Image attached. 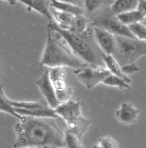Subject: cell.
<instances>
[{"mask_svg":"<svg viewBox=\"0 0 146 148\" xmlns=\"http://www.w3.org/2000/svg\"><path fill=\"white\" fill-rule=\"evenodd\" d=\"M61 118H39L23 116L16 125L17 138L14 148L66 147V125Z\"/></svg>","mask_w":146,"mask_h":148,"instance_id":"obj_1","label":"cell"},{"mask_svg":"<svg viewBox=\"0 0 146 148\" xmlns=\"http://www.w3.org/2000/svg\"><path fill=\"white\" fill-rule=\"evenodd\" d=\"M48 27L57 33L67 44L74 54L85 63L96 66L106 68L104 62L105 54L101 50L95 39L93 29L89 25L83 33H75L61 28L58 24L50 21Z\"/></svg>","mask_w":146,"mask_h":148,"instance_id":"obj_2","label":"cell"},{"mask_svg":"<svg viewBox=\"0 0 146 148\" xmlns=\"http://www.w3.org/2000/svg\"><path fill=\"white\" fill-rule=\"evenodd\" d=\"M85 62L74 54L67 44L54 37L53 32L48 27V38L40 64L51 68L70 67L75 69Z\"/></svg>","mask_w":146,"mask_h":148,"instance_id":"obj_3","label":"cell"},{"mask_svg":"<svg viewBox=\"0 0 146 148\" xmlns=\"http://www.w3.org/2000/svg\"><path fill=\"white\" fill-rule=\"evenodd\" d=\"M115 36L116 48L113 54L122 67L135 63L142 56L146 54V41L137 38Z\"/></svg>","mask_w":146,"mask_h":148,"instance_id":"obj_4","label":"cell"},{"mask_svg":"<svg viewBox=\"0 0 146 148\" xmlns=\"http://www.w3.org/2000/svg\"><path fill=\"white\" fill-rule=\"evenodd\" d=\"M74 73L77 79L89 89L96 87L111 74L107 68L96 66L86 63L81 68L75 69Z\"/></svg>","mask_w":146,"mask_h":148,"instance_id":"obj_5","label":"cell"},{"mask_svg":"<svg viewBox=\"0 0 146 148\" xmlns=\"http://www.w3.org/2000/svg\"><path fill=\"white\" fill-rule=\"evenodd\" d=\"M91 26L104 29L114 35L136 38L127 25H124L118 18L117 15L110 13L101 14L93 19Z\"/></svg>","mask_w":146,"mask_h":148,"instance_id":"obj_6","label":"cell"},{"mask_svg":"<svg viewBox=\"0 0 146 148\" xmlns=\"http://www.w3.org/2000/svg\"><path fill=\"white\" fill-rule=\"evenodd\" d=\"M49 73V69H46L42 77L36 81V84L49 106L55 109L62 102L57 98L54 87L50 78Z\"/></svg>","mask_w":146,"mask_h":148,"instance_id":"obj_7","label":"cell"},{"mask_svg":"<svg viewBox=\"0 0 146 148\" xmlns=\"http://www.w3.org/2000/svg\"><path fill=\"white\" fill-rule=\"evenodd\" d=\"M93 29L95 39L100 48L105 54L113 55L116 48L115 36L97 26H93Z\"/></svg>","mask_w":146,"mask_h":148,"instance_id":"obj_8","label":"cell"},{"mask_svg":"<svg viewBox=\"0 0 146 148\" xmlns=\"http://www.w3.org/2000/svg\"><path fill=\"white\" fill-rule=\"evenodd\" d=\"M82 106L81 102L69 99L59 104L55 110L56 113L67 123L82 116Z\"/></svg>","mask_w":146,"mask_h":148,"instance_id":"obj_9","label":"cell"},{"mask_svg":"<svg viewBox=\"0 0 146 148\" xmlns=\"http://www.w3.org/2000/svg\"><path fill=\"white\" fill-rule=\"evenodd\" d=\"M140 113L139 109L129 102H123L115 112L117 119L123 123L131 124L136 123Z\"/></svg>","mask_w":146,"mask_h":148,"instance_id":"obj_10","label":"cell"},{"mask_svg":"<svg viewBox=\"0 0 146 148\" xmlns=\"http://www.w3.org/2000/svg\"><path fill=\"white\" fill-rule=\"evenodd\" d=\"M14 110L16 113L21 116H28L34 117L39 118H59V117L57 113L54 109L50 106L46 108L33 109H26L23 108H14Z\"/></svg>","mask_w":146,"mask_h":148,"instance_id":"obj_11","label":"cell"},{"mask_svg":"<svg viewBox=\"0 0 146 148\" xmlns=\"http://www.w3.org/2000/svg\"><path fill=\"white\" fill-rule=\"evenodd\" d=\"M65 123L66 124V128L68 130L83 138L84 134L89 128L91 121L85 118L82 115L75 119Z\"/></svg>","mask_w":146,"mask_h":148,"instance_id":"obj_12","label":"cell"},{"mask_svg":"<svg viewBox=\"0 0 146 148\" xmlns=\"http://www.w3.org/2000/svg\"><path fill=\"white\" fill-rule=\"evenodd\" d=\"M104 62L106 67L109 70L111 74L121 78L130 84L131 83V79L123 72L122 67L113 55L105 54L104 57Z\"/></svg>","mask_w":146,"mask_h":148,"instance_id":"obj_13","label":"cell"},{"mask_svg":"<svg viewBox=\"0 0 146 148\" xmlns=\"http://www.w3.org/2000/svg\"><path fill=\"white\" fill-rule=\"evenodd\" d=\"M139 0H114L110 12L114 15L132 10L137 8Z\"/></svg>","mask_w":146,"mask_h":148,"instance_id":"obj_14","label":"cell"},{"mask_svg":"<svg viewBox=\"0 0 146 148\" xmlns=\"http://www.w3.org/2000/svg\"><path fill=\"white\" fill-rule=\"evenodd\" d=\"M22 2L29 8L39 12L46 17L50 21H53L52 16L49 12L50 2L48 0H17Z\"/></svg>","mask_w":146,"mask_h":148,"instance_id":"obj_15","label":"cell"},{"mask_svg":"<svg viewBox=\"0 0 146 148\" xmlns=\"http://www.w3.org/2000/svg\"><path fill=\"white\" fill-rule=\"evenodd\" d=\"M53 15L57 21V24L62 29L69 30L73 25L76 16L72 13L58 10L53 8Z\"/></svg>","mask_w":146,"mask_h":148,"instance_id":"obj_16","label":"cell"},{"mask_svg":"<svg viewBox=\"0 0 146 148\" xmlns=\"http://www.w3.org/2000/svg\"><path fill=\"white\" fill-rule=\"evenodd\" d=\"M117 16L123 24L127 26L142 23L146 18L137 9L119 14Z\"/></svg>","mask_w":146,"mask_h":148,"instance_id":"obj_17","label":"cell"},{"mask_svg":"<svg viewBox=\"0 0 146 148\" xmlns=\"http://www.w3.org/2000/svg\"><path fill=\"white\" fill-rule=\"evenodd\" d=\"M50 6L58 10L72 13L74 15H84L85 10L80 5L70 3L61 2L58 0H52Z\"/></svg>","mask_w":146,"mask_h":148,"instance_id":"obj_18","label":"cell"},{"mask_svg":"<svg viewBox=\"0 0 146 148\" xmlns=\"http://www.w3.org/2000/svg\"><path fill=\"white\" fill-rule=\"evenodd\" d=\"M0 111L9 113L18 119L20 120H21L23 118V116L14 112L13 107L11 104V100L6 97L2 85H0Z\"/></svg>","mask_w":146,"mask_h":148,"instance_id":"obj_19","label":"cell"},{"mask_svg":"<svg viewBox=\"0 0 146 148\" xmlns=\"http://www.w3.org/2000/svg\"><path fill=\"white\" fill-rule=\"evenodd\" d=\"M104 85L117 87L119 89H126L128 90L131 89V86L130 84L126 82L124 79L121 78L115 75L114 74H111L107 76L102 82Z\"/></svg>","mask_w":146,"mask_h":148,"instance_id":"obj_20","label":"cell"},{"mask_svg":"<svg viewBox=\"0 0 146 148\" xmlns=\"http://www.w3.org/2000/svg\"><path fill=\"white\" fill-rule=\"evenodd\" d=\"M65 141L66 147L69 148H81L83 147V138L68 130H65Z\"/></svg>","mask_w":146,"mask_h":148,"instance_id":"obj_21","label":"cell"},{"mask_svg":"<svg viewBox=\"0 0 146 148\" xmlns=\"http://www.w3.org/2000/svg\"><path fill=\"white\" fill-rule=\"evenodd\" d=\"M11 104L13 107L26 109H38L49 106L45 99L39 102H17L11 101Z\"/></svg>","mask_w":146,"mask_h":148,"instance_id":"obj_22","label":"cell"},{"mask_svg":"<svg viewBox=\"0 0 146 148\" xmlns=\"http://www.w3.org/2000/svg\"><path fill=\"white\" fill-rule=\"evenodd\" d=\"M89 25V20L84 15H78L76 16L73 25L69 30L75 33H83L87 29Z\"/></svg>","mask_w":146,"mask_h":148,"instance_id":"obj_23","label":"cell"},{"mask_svg":"<svg viewBox=\"0 0 146 148\" xmlns=\"http://www.w3.org/2000/svg\"><path fill=\"white\" fill-rule=\"evenodd\" d=\"M128 26L137 39L146 41V25L142 23H138Z\"/></svg>","mask_w":146,"mask_h":148,"instance_id":"obj_24","label":"cell"},{"mask_svg":"<svg viewBox=\"0 0 146 148\" xmlns=\"http://www.w3.org/2000/svg\"><path fill=\"white\" fill-rule=\"evenodd\" d=\"M97 148H118L119 145L118 142L112 137L103 136L98 140Z\"/></svg>","mask_w":146,"mask_h":148,"instance_id":"obj_25","label":"cell"},{"mask_svg":"<svg viewBox=\"0 0 146 148\" xmlns=\"http://www.w3.org/2000/svg\"><path fill=\"white\" fill-rule=\"evenodd\" d=\"M108 2L113 3L111 0H85V6L88 12H92L103 5Z\"/></svg>","mask_w":146,"mask_h":148,"instance_id":"obj_26","label":"cell"},{"mask_svg":"<svg viewBox=\"0 0 146 148\" xmlns=\"http://www.w3.org/2000/svg\"><path fill=\"white\" fill-rule=\"evenodd\" d=\"M122 69L123 72L126 74H132L140 71L139 68L135 63L123 66L122 67Z\"/></svg>","mask_w":146,"mask_h":148,"instance_id":"obj_27","label":"cell"},{"mask_svg":"<svg viewBox=\"0 0 146 148\" xmlns=\"http://www.w3.org/2000/svg\"><path fill=\"white\" fill-rule=\"evenodd\" d=\"M136 9L146 17V0H139Z\"/></svg>","mask_w":146,"mask_h":148,"instance_id":"obj_28","label":"cell"},{"mask_svg":"<svg viewBox=\"0 0 146 148\" xmlns=\"http://www.w3.org/2000/svg\"><path fill=\"white\" fill-rule=\"evenodd\" d=\"M61 2H67V3H70L73 4H75L79 5L80 3V1L79 0H58Z\"/></svg>","mask_w":146,"mask_h":148,"instance_id":"obj_29","label":"cell"},{"mask_svg":"<svg viewBox=\"0 0 146 148\" xmlns=\"http://www.w3.org/2000/svg\"><path fill=\"white\" fill-rule=\"evenodd\" d=\"M1 1H7L11 5H15L17 3V0H1Z\"/></svg>","mask_w":146,"mask_h":148,"instance_id":"obj_30","label":"cell"},{"mask_svg":"<svg viewBox=\"0 0 146 148\" xmlns=\"http://www.w3.org/2000/svg\"><path fill=\"white\" fill-rule=\"evenodd\" d=\"M142 23L144 25H146V19H145V20L143 21H142Z\"/></svg>","mask_w":146,"mask_h":148,"instance_id":"obj_31","label":"cell"}]
</instances>
